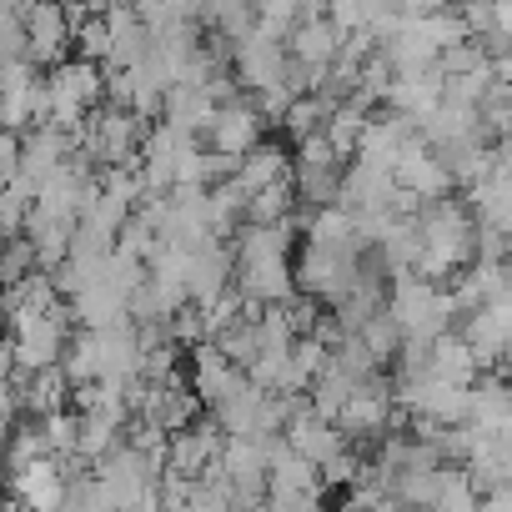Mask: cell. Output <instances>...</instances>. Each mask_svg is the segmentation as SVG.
I'll list each match as a JSON object with an SVG mask.
<instances>
[{"label":"cell","instance_id":"6da1fadb","mask_svg":"<svg viewBox=\"0 0 512 512\" xmlns=\"http://www.w3.org/2000/svg\"><path fill=\"white\" fill-rule=\"evenodd\" d=\"M357 272H362V251H342V246H312V241L302 246V256L292 262V282H297V292L317 297L322 307L342 302V297L352 292Z\"/></svg>","mask_w":512,"mask_h":512},{"label":"cell","instance_id":"7a4b0ae2","mask_svg":"<svg viewBox=\"0 0 512 512\" xmlns=\"http://www.w3.org/2000/svg\"><path fill=\"white\" fill-rule=\"evenodd\" d=\"M21 21H26V61L36 71H51L71 56V26L56 0H36V6L21 11Z\"/></svg>","mask_w":512,"mask_h":512},{"label":"cell","instance_id":"3957f363","mask_svg":"<svg viewBox=\"0 0 512 512\" xmlns=\"http://www.w3.org/2000/svg\"><path fill=\"white\" fill-rule=\"evenodd\" d=\"M231 287L251 302H287L297 292L292 282V256H241V262H231Z\"/></svg>","mask_w":512,"mask_h":512},{"label":"cell","instance_id":"277c9868","mask_svg":"<svg viewBox=\"0 0 512 512\" xmlns=\"http://www.w3.org/2000/svg\"><path fill=\"white\" fill-rule=\"evenodd\" d=\"M201 136L211 141V151H231V156H241L246 146H256V141L267 136V126H262V116L251 111V96L241 91L236 101L216 106V116H211V126H206Z\"/></svg>","mask_w":512,"mask_h":512},{"label":"cell","instance_id":"5b68a950","mask_svg":"<svg viewBox=\"0 0 512 512\" xmlns=\"http://www.w3.org/2000/svg\"><path fill=\"white\" fill-rule=\"evenodd\" d=\"M282 61H287V46L282 41H262V36H246L231 46V76L241 91H262L272 81H282Z\"/></svg>","mask_w":512,"mask_h":512},{"label":"cell","instance_id":"8992f818","mask_svg":"<svg viewBox=\"0 0 512 512\" xmlns=\"http://www.w3.org/2000/svg\"><path fill=\"white\" fill-rule=\"evenodd\" d=\"M392 181L412 186L422 201L457 191V186H452V176H447V166L432 156V146H427L422 136H412V141H407V151H402V156H397V166H392Z\"/></svg>","mask_w":512,"mask_h":512},{"label":"cell","instance_id":"52a82bcc","mask_svg":"<svg viewBox=\"0 0 512 512\" xmlns=\"http://www.w3.org/2000/svg\"><path fill=\"white\" fill-rule=\"evenodd\" d=\"M91 352H96V377H131L141 367L136 322L121 317L111 327H91Z\"/></svg>","mask_w":512,"mask_h":512},{"label":"cell","instance_id":"ba28073f","mask_svg":"<svg viewBox=\"0 0 512 512\" xmlns=\"http://www.w3.org/2000/svg\"><path fill=\"white\" fill-rule=\"evenodd\" d=\"M282 437H287L302 457H312V462H327L337 447H347V442H342V432H337V422H332V417H322V412H312V402H307V407H297V412L287 417Z\"/></svg>","mask_w":512,"mask_h":512},{"label":"cell","instance_id":"9c48e42d","mask_svg":"<svg viewBox=\"0 0 512 512\" xmlns=\"http://www.w3.org/2000/svg\"><path fill=\"white\" fill-rule=\"evenodd\" d=\"M161 121H171V126H181V131H191V136H201L206 126H211V116H216V101L206 96V86H181V81H171L166 91H161V111H156Z\"/></svg>","mask_w":512,"mask_h":512},{"label":"cell","instance_id":"30bf717a","mask_svg":"<svg viewBox=\"0 0 512 512\" xmlns=\"http://www.w3.org/2000/svg\"><path fill=\"white\" fill-rule=\"evenodd\" d=\"M246 191H256V186H267V181H282V176H292V151L282 146V141H256V146H246L241 151V161H236V171H231Z\"/></svg>","mask_w":512,"mask_h":512},{"label":"cell","instance_id":"8fae6325","mask_svg":"<svg viewBox=\"0 0 512 512\" xmlns=\"http://www.w3.org/2000/svg\"><path fill=\"white\" fill-rule=\"evenodd\" d=\"M337 26L327 21V16H297L292 21V31H287V56H297V61H312V66H327L332 56H337Z\"/></svg>","mask_w":512,"mask_h":512},{"label":"cell","instance_id":"7c38bea8","mask_svg":"<svg viewBox=\"0 0 512 512\" xmlns=\"http://www.w3.org/2000/svg\"><path fill=\"white\" fill-rule=\"evenodd\" d=\"M357 337H362V347L372 352V362H377V367H392L397 342H402V327H397V317H392L387 307H377V312L357 327Z\"/></svg>","mask_w":512,"mask_h":512},{"label":"cell","instance_id":"4fadbf2b","mask_svg":"<svg viewBox=\"0 0 512 512\" xmlns=\"http://www.w3.org/2000/svg\"><path fill=\"white\" fill-rule=\"evenodd\" d=\"M211 342L221 347V357H226L231 367H246V362H251L256 352H262V337H256V322H246V317H241L236 327H226V332H216Z\"/></svg>","mask_w":512,"mask_h":512},{"label":"cell","instance_id":"5bb4252c","mask_svg":"<svg viewBox=\"0 0 512 512\" xmlns=\"http://www.w3.org/2000/svg\"><path fill=\"white\" fill-rule=\"evenodd\" d=\"M41 422V437H46V447L61 457V452H76V422H81V412L76 407H56V412H46V417H36Z\"/></svg>","mask_w":512,"mask_h":512},{"label":"cell","instance_id":"9a60e30c","mask_svg":"<svg viewBox=\"0 0 512 512\" xmlns=\"http://www.w3.org/2000/svg\"><path fill=\"white\" fill-rule=\"evenodd\" d=\"M166 337L176 342V347H191V342H201L206 337V322H201V307L186 297V302H176L171 312H166Z\"/></svg>","mask_w":512,"mask_h":512},{"label":"cell","instance_id":"2e32d148","mask_svg":"<svg viewBox=\"0 0 512 512\" xmlns=\"http://www.w3.org/2000/svg\"><path fill=\"white\" fill-rule=\"evenodd\" d=\"M71 46L86 56V61H106V51H111V26H106V16H86L76 31H71Z\"/></svg>","mask_w":512,"mask_h":512},{"label":"cell","instance_id":"e0dca14e","mask_svg":"<svg viewBox=\"0 0 512 512\" xmlns=\"http://www.w3.org/2000/svg\"><path fill=\"white\" fill-rule=\"evenodd\" d=\"M292 166H342V156L332 151V141L322 131H307V136H297V161Z\"/></svg>","mask_w":512,"mask_h":512},{"label":"cell","instance_id":"ac0fdd59","mask_svg":"<svg viewBox=\"0 0 512 512\" xmlns=\"http://www.w3.org/2000/svg\"><path fill=\"white\" fill-rule=\"evenodd\" d=\"M11 56H26V21H21V11L0 16V61H11Z\"/></svg>","mask_w":512,"mask_h":512},{"label":"cell","instance_id":"d6986e66","mask_svg":"<svg viewBox=\"0 0 512 512\" xmlns=\"http://www.w3.org/2000/svg\"><path fill=\"white\" fill-rule=\"evenodd\" d=\"M21 171V136L0 131V181H11Z\"/></svg>","mask_w":512,"mask_h":512},{"label":"cell","instance_id":"ffe728a7","mask_svg":"<svg viewBox=\"0 0 512 512\" xmlns=\"http://www.w3.org/2000/svg\"><path fill=\"white\" fill-rule=\"evenodd\" d=\"M16 372V352H11V332H0V382H11Z\"/></svg>","mask_w":512,"mask_h":512},{"label":"cell","instance_id":"44dd1931","mask_svg":"<svg viewBox=\"0 0 512 512\" xmlns=\"http://www.w3.org/2000/svg\"><path fill=\"white\" fill-rule=\"evenodd\" d=\"M437 6H447V0H397L402 16H427V11H437Z\"/></svg>","mask_w":512,"mask_h":512},{"label":"cell","instance_id":"7402d4cb","mask_svg":"<svg viewBox=\"0 0 512 512\" xmlns=\"http://www.w3.org/2000/svg\"><path fill=\"white\" fill-rule=\"evenodd\" d=\"M11 422H16V417H6V412H0V447H6V432H11Z\"/></svg>","mask_w":512,"mask_h":512},{"label":"cell","instance_id":"603a6c76","mask_svg":"<svg viewBox=\"0 0 512 512\" xmlns=\"http://www.w3.org/2000/svg\"><path fill=\"white\" fill-rule=\"evenodd\" d=\"M0 322H6V312H0Z\"/></svg>","mask_w":512,"mask_h":512}]
</instances>
